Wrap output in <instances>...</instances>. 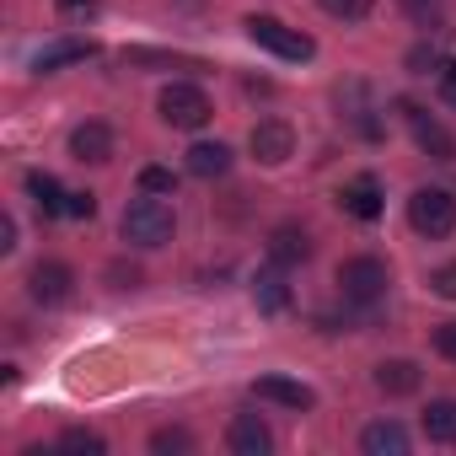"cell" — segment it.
<instances>
[{
  "instance_id": "obj_21",
  "label": "cell",
  "mask_w": 456,
  "mask_h": 456,
  "mask_svg": "<svg viewBox=\"0 0 456 456\" xmlns=\"http://www.w3.org/2000/svg\"><path fill=\"white\" fill-rule=\"evenodd\" d=\"M54 451H70V456H102L108 440H102L97 429H81V424H76V429H65V435L54 440Z\"/></svg>"
},
{
  "instance_id": "obj_27",
  "label": "cell",
  "mask_w": 456,
  "mask_h": 456,
  "mask_svg": "<svg viewBox=\"0 0 456 456\" xmlns=\"http://www.w3.org/2000/svg\"><path fill=\"white\" fill-rule=\"evenodd\" d=\"M65 215H70V220H92V215H97V193H70V199H65Z\"/></svg>"
},
{
  "instance_id": "obj_2",
  "label": "cell",
  "mask_w": 456,
  "mask_h": 456,
  "mask_svg": "<svg viewBox=\"0 0 456 456\" xmlns=\"http://www.w3.org/2000/svg\"><path fill=\"white\" fill-rule=\"evenodd\" d=\"M124 242L129 248H140V253H156V248H167L172 237H177V215H172V204L161 199V193H140L129 209H124Z\"/></svg>"
},
{
  "instance_id": "obj_9",
  "label": "cell",
  "mask_w": 456,
  "mask_h": 456,
  "mask_svg": "<svg viewBox=\"0 0 456 456\" xmlns=\"http://www.w3.org/2000/svg\"><path fill=\"white\" fill-rule=\"evenodd\" d=\"M338 204H344V215H354L360 225L381 220V215H387V193H381V177H376V172H360V177H349V183L338 188Z\"/></svg>"
},
{
  "instance_id": "obj_1",
  "label": "cell",
  "mask_w": 456,
  "mask_h": 456,
  "mask_svg": "<svg viewBox=\"0 0 456 456\" xmlns=\"http://www.w3.org/2000/svg\"><path fill=\"white\" fill-rule=\"evenodd\" d=\"M387 290H392V269H387V258H376V253H354V258L338 264V296H344L349 312L376 317V312L387 306Z\"/></svg>"
},
{
  "instance_id": "obj_7",
  "label": "cell",
  "mask_w": 456,
  "mask_h": 456,
  "mask_svg": "<svg viewBox=\"0 0 456 456\" xmlns=\"http://www.w3.org/2000/svg\"><path fill=\"white\" fill-rule=\"evenodd\" d=\"M248 151H253V161H264V167H285V161L296 156V129H290L285 118H258L253 134H248Z\"/></svg>"
},
{
  "instance_id": "obj_16",
  "label": "cell",
  "mask_w": 456,
  "mask_h": 456,
  "mask_svg": "<svg viewBox=\"0 0 456 456\" xmlns=\"http://www.w3.org/2000/svg\"><path fill=\"white\" fill-rule=\"evenodd\" d=\"M92 54H97L92 38H60V44H49V49L33 54V70H38V76H54L60 65H81V60H92Z\"/></svg>"
},
{
  "instance_id": "obj_17",
  "label": "cell",
  "mask_w": 456,
  "mask_h": 456,
  "mask_svg": "<svg viewBox=\"0 0 456 456\" xmlns=\"http://www.w3.org/2000/svg\"><path fill=\"white\" fill-rule=\"evenodd\" d=\"M225 172H232V145H220V140H199V145H188V177L215 183V177H225Z\"/></svg>"
},
{
  "instance_id": "obj_4",
  "label": "cell",
  "mask_w": 456,
  "mask_h": 456,
  "mask_svg": "<svg viewBox=\"0 0 456 456\" xmlns=\"http://www.w3.org/2000/svg\"><path fill=\"white\" fill-rule=\"evenodd\" d=\"M408 225L424 242H445L456 232V193L451 188H413L408 193Z\"/></svg>"
},
{
  "instance_id": "obj_31",
  "label": "cell",
  "mask_w": 456,
  "mask_h": 456,
  "mask_svg": "<svg viewBox=\"0 0 456 456\" xmlns=\"http://www.w3.org/2000/svg\"><path fill=\"white\" fill-rule=\"evenodd\" d=\"M60 12H70V17H92V12H97V0H60Z\"/></svg>"
},
{
  "instance_id": "obj_5",
  "label": "cell",
  "mask_w": 456,
  "mask_h": 456,
  "mask_svg": "<svg viewBox=\"0 0 456 456\" xmlns=\"http://www.w3.org/2000/svg\"><path fill=\"white\" fill-rule=\"evenodd\" d=\"M156 113H161L172 129H204V124L215 118V108H209L204 86H193V81H172V86H161Z\"/></svg>"
},
{
  "instance_id": "obj_23",
  "label": "cell",
  "mask_w": 456,
  "mask_h": 456,
  "mask_svg": "<svg viewBox=\"0 0 456 456\" xmlns=\"http://www.w3.org/2000/svg\"><path fill=\"white\" fill-rule=\"evenodd\" d=\"M317 6L333 17V22H365L376 12V0H317Z\"/></svg>"
},
{
  "instance_id": "obj_29",
  "label": "cell",
  "mask_w": 456,
  "mask_h": 456,
  "mask_svg": "<svg viewBox=\"0 0 456 456\" xmlns=\"http://www.w3.org/2000/svg\"><path fill=\"white\" fill-rule=\"evenodd\" d=\"M440 97L456 108V60H445V65H440Z\"/></svg>"
},
{
  "instance_id": "obj_20",
  "label": "cell",
  "mask_w": 456,
  "mask_h": 456,
  "mask_svg": "<svg viewBox=\"0 0 456 456\" xmlns=\"http://www.w3.org/2000/svg\"><path fill=\"white\" fill-rule=\"evenodd\" d=\"M28 199L54 220V215H65V199H70V188H60V177L54 172H28Z\"/></svg>"
},
{
  "instance_id": "obj_10",
  "label": "cell",
  "mask_w": 456,
  "mask_h": 456,
  "mask_svg": "<svg viewBox=\"0 0 456 456\" xmlns=\"http://www.w3.org/2000/svg\"><path fill=\"white\" fill-rule=\"evenodd\" d=\"M253 397L258 403H274V408H290V413H312L317 408V392L296 376H258L253 381Z\"/></svg>"
},
{
  "instance_id": "obj_11",
  "label": "cell",
  "mask_w": 456,
  "mask_h": 456,
  "mask_svg": "<svg viewBox=\"0 0 456 456\" xmlns=\"http://www.w3.org/2000/svg\"><path fill=\"white\" fill-rule=\"evenodd\" d=\"M225 445H232V456H269L274 451V429L264 424V413H237L232 429H225Z\"/></svg>"
},
{
  "instance_id": "obj_24",
  "label": "cell",
  "mask_w": 456,
  "mask_h": 456,
  "mask_svg": "<svg viewBox=\"0 0 456 456\" xmlns=\"http://www.w3.org/2000/svg\"><path fill=\"white\" fill-rule=\"evenodd\" d=\"M140 193L172 199V193H177V172H172V167H140Z\"/></svg>"
},
{
  "instance_id": "obj_12",
  "label": "cell",
  "mask_w": 456,
  "mask_h": 456,
  "mask_svg": "<svg viewBox=\"0 0 456 456\" xmlns=\"http://www.w3.org/2000/svg\"><path fill=\"white\" fill-rule=\"evenodd\" d=\"M312 232L306 225H274L269 232V264H280V269H301V264H312Z\"/></svg>"
},
{
  "instance_id": "obj_19",
  "label": "cell",
  "mask_w": 456,
  "mask_h": 456,
  "mask_svg": "<svg viewBox=\"0 0 456 456\" xmlns=\"http://www.w3.org/2000/svg\"><path fill=\"white\" fill-rule=\"evenodd\" d=\"M419 429H424V440H435V445H456V397H429Z\"/></svg>"
},
{
  "instance_id": "obj_3",
  "label": "cell",
  "mask_w": 456,
  "mask_h": 456,
  "mask_svg": "<svg viewBox=\"0 0 456 456\" xmlns=\"http://www.w3.org/2000/svg\"><path fill=\"white\" fill-rule=\"evenodd\" d=\"M242 28H248V38H253L258 49H269L274 60H290V65L317 60V44H312L301 28H290V22H280V17H269V12H253Z\"/></svg>"
},
{
  "instance_id": "obj_30",
  "label": "cell",
  "mask_w": 456,
  "mask_h": 456,
  "mask_svg": "<svg viewBox=\"0 0 456 456\" xmlns=\"http://www.w3.org/2000/svg\"><path fill=\"white\" fill-rule=\"evenodd\" d=\"M0 253H17V220H0Z\"/></svg>"
},
{
  "instance_id": "obj_28",
  "label": "cell",
  "mask_w": 456,
  "mask_h": 456,
  "mask_svg": "<svg viewBox=\"0 0 456 456\" xmlns=\"http://www.w3.org/2000/svg\"><path fill=\"white\" fill-rule=\"evenodd\" d=\"M435 354L456 365V322H440V328H435Z\"/></svg>"
},
{
  "instance_id": "obj_14",
  "label": "cell",
  "mask_w": 456,
  "mask_h": 456,
  "mask_svg": "<svg viewBox=\"0 0 456 456\" xmlns=\"http://www.w3.org/2000/svg\"><path fill=\"white\" fill-rule=\"evenodd\" d=\"M290 280H285V269L280 264H269V269H258L253 274V306L264 312V317H285L290 312Z\"/></svg>"
},
{
  "instance_id": "obj_18",
  "label": "cell",
  "mask_w": 456,
  "mask_h": 456,
  "mask_svg": "<svg viewBox=\"0 0 456 456\" xmlns=\"http://www.w3.org/2000/svg\"><path fill=\"white\" fill-rule=\"evenodd\" d=\"M376 387H381L387 397H413V392L424 387V370H419L413 360H381V365H376Z\"/></svg>"
},
{
  "instance_id": "obj_25",
  "label": "cell",
  "mask_w": 456,
  "mask_h": 456,
  "mask_svg": "<svg viewBox=\"0 0 456 456\" xmlns=\"http://www.w3.org/2000/svg\"><path fill=\"white\" fill-rule=\"evenodd\" d=\"M429 290H435L440 301H456V258H451V264H440V269L429 274Z\"/></svg>"
},
{
  "instance_id": "obj_15",
  "label": "cell",
  "mask_w": 456,
  "mask_h": 456,
  "mask_svg": "<svg viewBox=\"0 0 456 456\" xmlns=\"http://www.w3.org/2000/svg\"><path fill=\"white\" fill-rule=\"evenodd\" d=\"M408 445H413V435H408L397 419H376V424H365V435H360V451H365V456H408Z\"/></svg>"
},
{
  "instance_id": "obj_32",
  "label": "cell",
  "mask_w": 456,
  "mask_h": 456,
  "mask_svg": "<svg viewBox=\"0 0 456 456\" xmlns=\"http://www.w3.org/2000/svg\"><path fill=\"white\" fill-rule=\"evenodd\" d=\"M413 12H424V0H413Z\"/></svg>"
},
{
  "instance_id": "obj_26",
  "label": "cell",
  "mask_w": 456,
  "mask_h": 456,
  "mask_svg": "<svg viewBox=\"0 0 456 456\" xmlns=\"http://www.w3.org/2000/svg\"><path fill=\"white\" fill-rule=\"evenodd\" d=\"M408 65H413V76H429V70H440L445 60H440V49H424V44H419V49L408 54Z\"/></svg>"
},
{
  "instance_id": "obj_13",
  "label": "cell",
  "mask_w": 456,
  "mask_h": 456,
  "mask_svg": "<svg viewBox=\"0 0 456 456\" xmlns=\"http://www.w3.org/2000/svg\"><path fill=\"white\" fill-rule=\"evenodd\" d=\"M70 156H76V161H86V167H102V161H113V129H108L102 118H86V124H76V129H70Z\"/></svg>"
},
{
  "instance_id": "obj_8",
  "label": "cell",
  "mask_w": 456,
  "mask_h": 456,
  "mask_svg": "<svg viewBox=\"0 0 456 456\" xmlns=\"http://www.w3.org/2000/svg\"><path fill=\"white\" fill-rule=\"evenodd\" d=\"M28 296H33L38 306H65V301L76 296V269L60 264V258L33 264V274H28Z\"/></svg>"
},
{
  "instance_id": "obj_22",
  "label": "cell",
  "mask_w": 456,
  "mask_h": 456,
  "mask_svg": "<svg viewBox=\"0 0 456 456\" xmlns=\"http://www.w3.org/2000/svg\"><path fill=\"white\" fill-rule=\"evenodd\" d=\"M151 451H156V456H188V451H193V435H188L183 424H167V429L151 435Z\"/></svg>"
},
{
  "instance_id": "obj_6",
  "label": "cell",
  "mask_w": 456,
  "mask_h": 456,
  "mask_svg": "<svg viewBox=\"0 0 456 456\" xmlns=\"http://www.w3.org/2000/svg\"><path fill=\"white\" fill-rule=\"evenodd\" d=\"M397 113H403V124H408V134H413V145L429 156V161H456V134L424 108V102H413V97H403L397 102Z\"/></svg>"
}]
</instances>
